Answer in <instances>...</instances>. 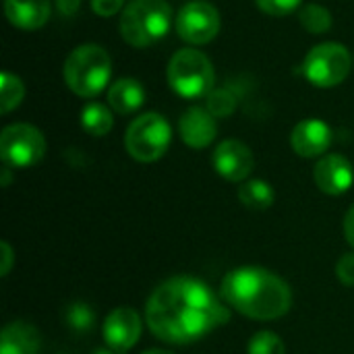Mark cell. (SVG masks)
Here are the masks:
<instances>
[{"label": "cell", "mask_w": 354, "mask_h": 354, "mask_svg": "<svg viewBox=\"0 0 354 354\" xmlns=\"http://www.w3.org/2000/svg\"><path fill=\"white\" fill-rule=\"evenodd\" d=\"M145 322L168 344H191L228 322V309L212 288L191 276L162 282L147 299Z\"/></svg>", "instance_id": "6da1fadb"}, {"label": "cell", "mask_w": 354, "mask_h": 354, "mask_svg": "<svg viewBox=\"0 0 354 354\" xmlns=\"http://www.w3.org/2000/svg\"><path fill=\"white\" fill-rule=\"evenodd\" d=\"M220 295L228 307L257 322L280 319L292 307L290 286L280 276L257 266L228 272L222 280Z\"/></svg>", "instance_id": "7a4b0ae2"}, {"label": "cell", "mask_w": 354, "mask_h": 354, "mask_svg": "<svg viewBox=\"0 0 354 354\" xmlns=\"http://www.w3.org/2000/svg\"><path fill=\"white\" fill-rule=\"evenodd\" d=\"M112 77V60L110 54L97 44H81L77 46L64 60L62 79L66 87L85 100L100 95Z\"/></svg>", "instance_id": "3957f363"}, {"label": "cell", "mask_w": 354, "mask_h": 354, "mask_svg": "<svg viewBox=\"0 0 354 354\" xmlns=\"http://www.w3.org/2000/svg\"><path fill=\"white\" fill-rule=\"evenodd\" d=\"M172 23V6L166 0H131L120 12V35L133 48L160 41Z\"/></svg>", "instance_id": "277c9868"}, {"label": "cell", "mask_w": 354, "mask_h": 354, "mask_svg": "<svg viewBox=\"0 0 354 354\" xmlns=\"http://www.w3.org/2000/svg\"><path fill=\"white\" fill-rule=\"evenodd\" d=\"M166 79L170 89L183 100H199L207 97L214 89L216 73L212 60L197 48H183L172 54Z\"/></svg>", "instance_id": "5b68a950"}, {"label": "cell", "mask_w": 354, "mask_h": 354, "mask_svg": "<svg viewBox=\"0 0 354 354\" xmlns=\"http://www.w3.org/2000/svg\"><path fill=\"white\" fill-rule=\"evenodd\" d=\"M172 129L168 120L158 112H145L133 118L124 133V147L127 153L141 162L151 164L158 162L170 147Z\"/></svg>", "instance_id": "8992f818"}, {"label": "cell", "mask_w": 354, "mask_h": 354, "mask_svg": "<svg viewBox=\"0 0 354 354\" xmlns=\"http://www.w3.org/2000/svg\"><path fill=\"white\" fill-rule=\"evenodd\" d=\"M353 66L354 60L346 46L338 41H324L307 52L301 73L311 85L330 89L344 83Z\"/></svg>", "instance_id": "52a82bcc"}, {"label": "cell", "mask_w": 354, "mask_h": 354, "mask_svg": "<svg viewBox=\"0 0 354 354\" xmlns=\"http://www.w3.org/2000/svg\"><path fill=\"white\" fill-rule=\"evenodd\" d=\"M46 153V139L41 131L27 122H15L0 133V158L4 166L29 168L41 162Z\"/></svg>", "instance_id": "ba28073f"}, {"label": "cell", "mask_w": 354, "mask_h": 354, "mask_svg": "<svg viewBox=\"0 0 354 354\" xmlns=\"http://www.w3.org/2000/svg\"><path fill=\"white\" fill-rule=\"evenodd\" d=\"M176 33L191 46H205L220 33V12L212 2L191 0L176 15Z\"/></svg>", "instance_id": "9c48e42d"}, {"label": "cell", "mask_w": 354, "mask_h": 354, "mask_svg": "<svg viewBox=\"0 0 354 354\" xmlns=\"http://www.w3.org/2000/svg\"><path fill=\"white\" fill-rule=\"evenodd\" d=\"M212 164L216 172L228 183H245L253 172L255 160L249 145L239 139H226L216 145Z\"/></svg>", "instance_id": "30bf717a"}, {"label": "cell", "mask_w": 354, "mask_h": 354, "mask_svg": "<svg viewBox=\"0 0 354 354\" xmlns=\"http://www.w3.org/2000/svg\"><path fill=\"white\" fill-rule=\"evenodd\" d=\"M102 334L110 348L127 353L141 338V317L131 307H118L104 319Z\"/></svg>", "instance_id": "8fae6325"}, {"label": "cell", "mask_w": 354, "mask_h": 354, "mask_svg": "<svg viewBox=\"0 0 354 354\" xmlns=\"http://www.w3.org/2000/svg\"><path fill=\"white\" fill-rule=\"evenodd\" d=\"M313 180L326 195H342L354 183L353 164L340 153H328L317 160L313 168Z\"/></svg>", "instance_id": "7c38bea8"}, {"label": "cell", "mask_w": 354, "mask_h": 354, "mask_svg": "<svg viewBox=\"0 0 354 354\" xmlns=\"http://www.w3.org/2000/svg\"><path fill=\"white\" fill-rule=\"evenodd\" d=\"M178 133L185 145L191 149H205L214 143L218 135L216 116L201 106H191L178 120Z\"/></svg>", "instance_id": "4fadbf2b"}, {"label": "cell", "mask_w": 354, "mask_h": 354, "mask_svg": "<svg viewBox=\"0 0 354 354\" xmlns=\"http://www.w3.org/2000/svg\"><path fill=\"white\" fill-rule=\"evenodd\" d=\"M290 145L301 158H319L332 145V129L319 118L301 120L290 135Z\"/></svg>", "instance_id": "5bb4252c"}, {"label": "cell", "mask_w": 354, "mask_h": 354, "mask_svg": "<svg viewBox=\"0 0 354 354\" xmlns=\"http://www.w3.org/2000/svg\"><path fill=\"white\" fill-rule=\"evenodd\" d=\"M8 23L23 31H35L50 19V0H4Z\"/></svg>", "instance_id": "9a60e30c"}, {"label": "cell", "mask_w": 354, "mask_h": 354, "mask_svg": "<svg viewBox=\"0 0 354 354\" xmlns=\"http://www.w3.org/2000/svg\"><path fill=\"white\" fill-rule=\"evenodd\" d=\"M41 338L27 322H12L0 334V354H39Z\"/></svg>", "instance_id": "2e32d148"}, {"label": "cell", "mask_w": 354, "mask_h": 354, "mask_svg": "<svg viewBox=\"0 0 354 354\" xmlns=\"http://www.w3.org/2000/svg\"><path fill=\"white\" fill-rule=\"evenodd\" d=\"M143 102H145V89L137 79L122 77L108 87V106L120 116H129L137 112L143 106Z\"/></svg>", "instance_id": "e0dca14e"}, {"label": "cell", "mask_w": 354, "mask_h": 354, "mask_svg": "<svg viewBox=\"0 0 354 354\" xmlns=\"http://www.w3.org/2000/svg\"><path fill=\"white\" fill-rule=\"evenodd\" d=\"M81 127L91 137H104L114 127V110L100 102H89L81 110Z\"/></svg>", "instance_id": "ac0fdd59"}, {"label": "cell", "mask_w": 354, "mask_h": 354, "mask_svg": "<svg viewBox=\"0 0 354 354\" xmlns=\"http://www.w3.org/2000/svg\"><path fill=\"white\" fill-rule=\"evenodd\" d=\"M274 199H276L274 189L266 180L253 178V180H245L239 187V201L249 209H257V212L270 209L274 205Z\"/></svg>", "instance_id": "d6986e66"}, {"label": "cell", "mask_w": 354, "mask_h": 354, "mask_svg": "<svg viewBox=\"0 0 354 354\" xmlns=\"http://www.w3.org/2000/svg\"><path fill=\"white\" fill-rule=\"evenodd\" d=\"M299 21H301V25H303V29L309 31V33H313V35H322V33L330 31V27H332V23H334L332 12H330L326 6L315 4V2L301 6V10H299Z\"/></svg>", "instance_id": "ffe728a7"}, {"label": "cell", "mask_w": 354, "mask_h": 354, "mask_svg": "<svg viewBox=\"0 0 354 354\" xmlns=\"http://www.w3.org/2000/svg\"><path fill=\"white\" fill-rule=\"evenodd\" d=\"M23 97H25V85L21 77L4 71L0 75V112L10 114L15 108L21 106Z\"/></svg>", "instance_id": "44dd1931"}, {"label": "cell", "mask_w": 354, "mask_h": 354, "mask_svg": "<svg viewBox=\"0 0 354 354\" xmlns=\"http://www.w3.org/2000/svg\"><path fill=\"white\" fill-rule=\"evenodd\" d=\"M239 95L230 87H216L207 93L205 97V108L216 116V118H226L236 110Z\"/></svg>", "instance_id": "7402d4cb"}, {"label": "cell", "mask_w": 354, "mask_h": 354, "mask_svg": "<svg viewBox=\"0 0 354 354\" xmlns=\"http://www.w3.org/2000/svg\"><path fill=\"white\" fill-rule=\"evenodd\" d=\"M284 342L278 334L274 332H257L249 346H247V354H284Z\"/></svg>", "instance_id": "603a6c76"}, {"label": "cell", "mask_w": 354, "mask_h": 354, "mask_svg": "<svg viewBox=\"0 0 354 354\" xmlns=\"http://www.w3.org/2000/svg\"><path fill=\"white\" fill-rule=\"evenodd\" d=\"M66 324L75 332H87L93 326V311L85 303H73L66 309Z\"/></svg>", "instance_id": "cb8c5ba5"}, {"label": "cell", "mask_w": 354, "mask_h": 354, "mask_svg": "<svg viewBox=\"0 0 354 354\" xmlns=\"http://www.w3.org/2000/svg\"><path fill=\"white\" fill-rule=\"evenodd\" d=\"M259 10L270 17H286L301 10L303 0H255Z\"/></svg>", "instance_id": "d4e9b609"}, {"label": "cell", "mask_w": 354, "mask_h": 354, "mask_svg": "<svg viewBox=\"0 0 354 354\" xmlns=\"http://www.w3.org/2000/svg\"><path fill=\"white\" fill-rule=\"evenodd\" d=\"M336 276L344 286H354V251L340 257L336 266Z\"/></svg>", "instance_id": "484cf974"}, {"label": "cell", "mask_w": 354, "mask_h": 354, "mask_svg": "<svg viewBox=\"0 0 354 354\" xmlns=\"http://www.w3.org/2000/svg\"><path fill=\"white\" fill-rule=\"evenodd\" d=\"M124 0H91V8L97 17H114L124 10Z\"/></svg>", "instance_id": "4316f807"}, {"label": "cell", "mask_w": 354, "mask_h": 354, "mask_svg": "<svg viewBox=\"0 0 354 354\" xmlns=\"http://www.w3.org/2000/svg\"><path fill=\"white\" fill-rule=\"evenodd\" d=\"M12 249L6 241H2V270H0V276H8L10 274V268H12Z\"/></svg>", "instance_id": "83f0119b"}, {"label": "cell", "mask_w": 354, "mask_h": 354, "mask_svg": "<svg viewBox=\"0 0 354 354\" xmlns=\"http://www.w3.org/2000/svg\"><path fill=\"white\" fill-rule=\"evenodd\" d=\"M79 6H81V0H56V8H58V12L64 15V17L77 15Z\"/></svg>", "instance_id": "f1b7e54d"}, {"label": "cell", "mask_w": 354, "mask_h": 354, "mask_svg": "<svg viewBox=\"0 0 354 354\" xmlns=\"http://www.w3.org/2000/svg\"><path fill=\"white\" fill-rule=\"evenodd\" d=\"M344 236H346L348 245L354 249V205L344 216Z\"/></svg>", "instance_id": "f546056e"}, {"label": "cell", "mask_w": 354, "mask_h": 354, "mask_svg": "<svg viewBox=\"0 0 354 354\" xmlns=\"http://www.w3.org/2000/svg\"><path fill=\"white\" fill-rule=\"evenodd\" d=\"M12 180V174H10V166H4L2 168V187H8Z\"/></svg>", "instance_id": "4dcf8cb0"}, {"label": "cell", "mask_w": 354, "mask_h": 354, "mask_svg": "<svg viewBox=\"0 0 354 354\" xmlns=\"http://www.w3.org/2000/svg\"><path fill=\"white\" fill-rule=\"evenodd\" d=\"M93 354H124V353H122V351H116V348H110V346H108V348L95 351V353H93Z\"/></svg>", "instance_id": "1f68e13d"}, {"label": "cell", "mask_w": 354, "mask_h": 354, "mask_svg": "<svg viewBox=\"0 0 354 354\" xmlns=\"http://www.w3.org/2000/svg\"><path fill=\"white\" fill-rule=\"evenodd\" d=\"M141 354H172V353H166V351H160V348H153V351H145V353Z\"/></svg>", "instance_id": "d6a6232c"}, {"label": "cell", "mask_w": 354, "mask_h": 354, "mask_svg": "<svg viewBox=\"0 0 354 354\" xmlns=\"http://www.w3.org/2000/svg\"><path fill=\"white\" fill-rule=\"evenodd\" d=\"M353 60H354V56H353Z\"/></svg>", "instance_id": "836d02e7"}]
</instances>
